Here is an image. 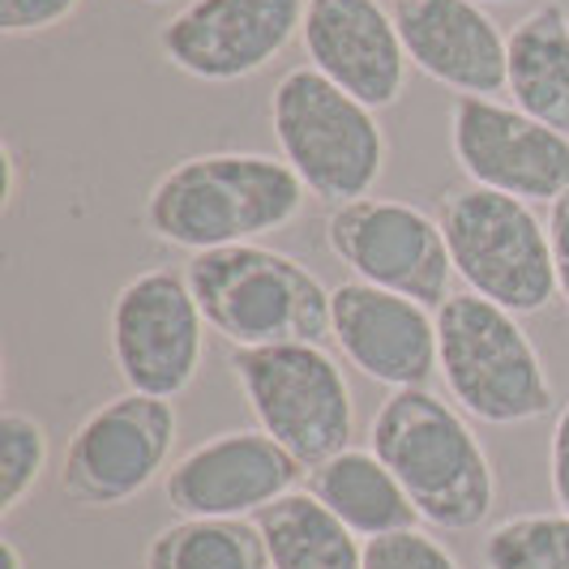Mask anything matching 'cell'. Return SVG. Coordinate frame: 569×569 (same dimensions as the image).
Returning a JSON list of instances; mask_svg holds the SVG:
<instances>
[{
  "label": "cell",
  "instance_id": "6",
  "mask_svg": "<svg viewBox=\"0 0 569 569\" xmlns=\"http://www.w3.org/2000/svg\"><path fill=\"white\" fill-rule=\"evenodd\" d=\"M441 231L467 291L518 317L548 309L557 291V266L548 244V223L536 219L527 201L462 184L441 198Z\"/></svg>",
  "mask_w": 569,
  "mask_h": 569
},
{
  "label": "cell",
  "instance_id": "23",
  "mask_svg": "<svg viewBox=\"0 0 569 569\" xmlns=\"http://www.w3.org/2000/svg\"><path fill=\"white\" fill-rule=\"evenodd\" d=\"M365 569H462L458 557L420 527L365 543Z\"/></svg>",
  "mask_w": 569,
  "mask_h": 569
},
{
  "label": "cell",
  "instance_id": "25",
  "mask_svg": "<svg viewBox=\"0 0 569 569\" xmlns=\"http://www.w3.org/2000/svg\"><path fill=\"white\" fill-rule=\"evenodd\" d=\"M548 485L552 501L569 513V402H561L557 420H552V441H548Z\"/></svg>",
  "mask_w": 569,
  "mask_h": 569
},
{
  "label": "cell",
  "instance_id": "8",
  "mask_svg": "<svg viewBox=\"0 0 569 569\" xmlns=\"http://www.w3.org/2000/svg\"><path fill=\"white\" fill-rule=\"evenodd\" d=\"M206 330L198 296L180 270L154 266L133 274L108 313L120 381L150 399H180L201 372Z\"/></svg>",
  "mask_w": 569,
  "mask_h": 569
},
{
  "label": "cell",
  "instance_id": "20",
  "mask_svg": "<svg viewBox=\"0 0 569 569\" xmlns=\"http://www.w3.org/2000/svg\"><path fill=\"white\" fill-rule=\"evenodd\" d=\"M142 569H270L257 518H176L154 531Z\"/></svg>",
  "mask_w": 569,
  "mask_h": 569
},
{
  "label": "cell",
  "instance_id": "18",
  "mask_svg": "<svg viewBox=\"0 0 569 569\" xmlns=\"http://www.w3.org/2000/svg\"><path fill=\"white\" fill-rule=\"evenodd\" d=\"M506 90L513 108L569 133V13L543 0L506 34Z\"/></svg>",
  "mask_w": 569,
  "mask_h": 569
},
{
  "label": "cell",
  "instance_id": "17",
  "mask_svg": "<svg viewBox=\"0 0 569 569\" xmlns=\"http://www.w3.org/2000/svg\"><path fill=\"white\" fill-rule=\"evenodd\" d=\"M309 492L365 543L395 536V531H411L420 522V513L395 480V471L372 455L369 446L365 450L347 446L326 462L309 467Z\"/></svg>",
  "mask_w": 569,
  "mask_h": 569
},
{
  "label": "cell",
  "instance_id": "16",
  "mask_svg": "<svg viewBox=\"0 0 569 569\" xmlns=\"http://www.w3.org/2000/svg\"><path fill=\"white\" fill-rule=\"evenodd\" d=\"M402 48L432 82L458 94L506 90V34L480 0H395Z\"/></svg>",
  "mask_w": 569,
  "mask_h": 569
},
{
  "label": "cell",
  "instance_id": "3",
  "mask_svg": "<svg viewBox=\"0 0 569 569\" xmlns=\"http://www.w3.org/2000/svg\"><path fill=\"white\" fill-rule=\"evenodd\" d=\"M270 133L279 159L321 206L372 198L386 171V129L369 103L347 94L313 64H296L274 82Z\"/></svg>",
  "mask_w": 569,
  "mask_h": 569
},
{
  "label": "cell",
  "instance_id": "4",
  "mask_svg": "<svg viewBox=\"0 0 569 569\" xmlns=\"http://www.w3.org/2000/svg\"><path fill=\"white\" fill-rule=\"evenodd\" d=\"M184 279L206 326L236 351L330 339V291L309 266L266 244L193 253Z\"/></svg>",
  "mask_w": 569,
  "mask_h": 569
},
{
  "label": "cell",
  "instance_id": "26",
  "mask_svg": "<svg viewBox=\"0 0 569 569\" xmlns=\"http://www.w3.org/2000/svg\"><path fill=\"white\" fill-rule=\"evenodd\" d=\"M548 244H552V266H557V291L569 305V189L548 206Z\"/></svg>",
  "mask_w": 569,
  "mask_h": 569
},
{
  "label": "cell",
  "instance_id": "19",
  "mask_svg": "<svg viewBox=\"0 0 569 569\" xmlns=\"http://www.w3.org/2000/svg\"><path fill=\"white\" fill-rule=\"evenodd\" d=\"M270 569H365V540L313 492L296 488L257 518Z\"/></svg>",
  "mask_w": 569,
  "mask_h": 569
},
{
  "label": "cell",
  "instance_id": "28",
  "mask_svg": "<svg viewBox=\"0 0 569 569\" xmlns=\"http://www.w3.org/2000/svg\"><path fill=\"white\" fill-rule=\"evenodd\" d=\"M480 4H522V0H480Z\"/></svg>",
  "mask_w": 569,
  "mask_h": 569
},
{
  "label": "cell",
  "instance_id": "22",
  "mask_svg": "<svg viewBox=\"0 0 569 569\" xmlns=\"http://www.w3.org/2000/svg\"><path fill=\"white\" fill-rule=\"evenodd\" d=\"M48 428L27 411L0 416V513H13L48 471Z\"/></svg>",
  "mask_w": 569,
  "mask_h": 569
},
{
  "label": "cell",
  "instance_id": "1",
  "mask_svg": "<svg viewBox=\"0 0 569 569\" xmlns=\"http://www.w3.org/2000/svg\"><path fill=\"white\" fill-rule=\"evenodd\" d=\"M309 189L274 154L210 150L171 163L146 193L142 223L184 253L261 244L305 214Z\"/></svg>",
  "mask_w": 569,
  "mask_h": 569
},
{
  "label": "cell",
  "instance_id": "13",
  "mask_svg": "<svg viewBox=\"0 0 569 569\" xmlns=\"http://www.w3.org/2000/svg\"><path fill=\"white\" fill-rule=\"evenodd\" d=\"M309 467L270 432L240 428L193 446L163 476V497L180 518H261L296 492Z\"/></svg>",
  "mask_w": 569,
  "mask_h": 569
},
{
  "label": "cell",
  "instance_id": "7",
  "mask_svg": "<svg viewBox=\"0 0 569 569\" xmlns=\"http://www.w3.org/2000/svg\"><path fill=\"white\" fill-rule=\"evenodd\" d=\"M231 377L261 432L317 467L351 446L356 402L326 342H279L231 351Z\"/></svg>",
  "mask_w": 569,
  "mask_h": 569
},
{
  "label": "cell",
  "instance_id": "15",
  "mask_svg": "<svg viewBox=\"0 0 569 569\" xmlns=\"http://www.w3.org/2000/svg\"><path fill=\"white\" fill-rule=\"evenodd\" d=\"M300 43L317 73L369 103L372 112L395 108L407 90L411 57L395 13H386L377 0H309Z\"/></svg>",
  "mask_w": 569,
  "mask_h": 569
},
{
  "label": "cell",
  "instance_id": "21",
  "mask_svg": "<svg viewBox=\"0 0 569 569\" xmlns=\"http://www.w3.org/2000/svg\"><path fill=\"white\" fill-rule=\"evenodd\" d=\"M488 569H569V513H513L488 527Z\"/></svg>",
  "mask_w": 569,
  "mask_h": 569
},
{
  "label": "cell",
  "instance_id": "14",
  "mask_svg": "<svg viewBox=\"0 0 569 569\" xmlns=\"http://www.w3.org/2000/svg\"><path fill=\"white\" fill-rule=\"evenodd\" d=\"M330 339L351 369L390 390L428 386L437 372V313L386 287L360 279L335 287Z\"/></svg>",
  "mask_w": 569,
  "mask_h": 569
},
{
  "label": "cell",
  "instance_id": "29",
  "mask_svg": "<svg viewBox=\"0 0 569 569\" xmlns=\"http://www.w3.org/2000/svg\"><path fill=\"white\" fill-rule=\"evenodd\" d=\"M142 4H176V0H142Z\"/></svg>",
  "mask_w": 569,
  "mask_h": 569
},
{
  "label": "cell",
  "instance_id": "10",
  "mask_svg": "<svg viewBox=\"0 0 569 569\" xmlns=\"http://www.w3.org/2000/svg\"><path fill=\"white\" fill-rule=\"evenodd\" d=\"M326 244L360 283L399 291L425 309L450 300L455 261L441 219L411 201L360 198L335 206L326 219Z\"/></svg>",
  "mask_w": 569,
  "mask_h": 569
},
{
  "label": "cell",
  "instance_id": "2",
  "mask_svg": "<svg viewBox=\"0 0 569 569\" xmlns=\"http://www.w3.org/2000/svg\"><path fill=\"white\" fill-rule=\"evenodd\" d=\"M369 450L437 531H476L497 506V471L471 416L428 386L390 390L369 425Z\"/></svg>",
  "mask_w": 569,
  "mask_h": 569
},
{
  "label": "cell",
  "instance_id": "11",
  "mask_svg": "<svg viewBox=\"0 0 569 569\" xmlns=\"http://www.w3.org/2000/svg\"><path fill=\"white\" fill-rule=\"evenodd\" d=\"M450 150L467 184L518 201H552L569 189V133L488 94H458Z\"/></svg>",
  "mask_w": 569,
  "mask_h": 569
},
{
  "label": "cell",
  "instance_id": "12",
  "mask_svg": "<svg viewBox=\"0 0 569 569\" xmlns=\"http://www.w3.org/2000/svg\"><path fill=\"white\" fill-rule=\"evenodd\" d=\"M305 13L309 0H184L159 27V52L198 82H240L300 39Z\"/></svg>",
  "mask_w": 569,
  "mask_h": 569
},
{
  "label": "cell",
  "instance_id": "24",
  "mask_svg": "<svg viewBox=\"0 0 569 569\" xmlns=\"http://www.w3.org/2000/svg\"><path fill=\"white\" fill-rule=\"evenodd\" d=\"M82 0H0V30L4 34H43V30L64 27Z\"/></svg>",
  "mask_w": 569,
  "mask_h": 569
},
{
  "label": "cell",
  "instance_id": "5",
  "mask_svg": "<svg viewBox=\"0 0 569 569\" xmlns=\"http://www.w3.org/2000/svg\"><path fill=\"white\" fill-rule=\"evenodd\" d=\"M437 372L480 425H531L557 407L552 377L518 313L476 291H455L437 309Z\"/></svg>",
  "mask_w": 569,
  "mask_h": 569
},
{
  "label": "cell",
  "instance_id": "9",
  "mask_svg": "<svg viewBox=\"0 0 569 569\" xmlns=\"http://www.w3.org/2000/svg\"><path fill=\"white\" fill-rule=\"evenodd\" d=\"M176 446V407L124 390L94 407L60 462V492L82 510H116L142 497L168 471Z\"/></svg>",
  "mask_w": 569,
  "mask_h": 569
},
{
  "label": "cell",
  "instance_id": "27",
  "mask_svg": "<svg viewBox=\"0 0 569 569\" xmlns=\"http://www.w3.org/2000/svg\"><path fill=\"white\" fill-rule=\"evenodd\" d=\"M0 561H4V569H27V561H22V552H18V543L9 540H0Z\"/></svg>",
  "mask_w": 569,
  "mask_h": 569
}]
</instances>
